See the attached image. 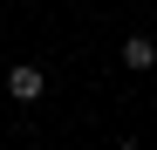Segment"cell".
<instances>
[{"instance_id":"6da1fadb","label":"cell","mask_w":157,"mask_h":150,"mask_svg":"<svg viewBox=\"0 0 157 150\" xmlns=\"http://www.w3.org/2000/svg\"><path fill=\"white\" fill-rule=\"evenodd\" d=\"M41 89H48V75L34 62H14L7 68V96H14V103H41Z\"/></svg>"},{"instance_id":"7a4b0ae2","label":"cell","mask_w":157,"mask_h":150,"mask_svg":"<svg viewBox=\"0 0 157 150\" xmlns=\"http://www.w3.org/2000/svg\"><path fill=\"white\" fill-rule=\"evenodd\" d=\"M157 62V41L150 34H123V68H150Z\"/></svg>"}]
</instances>
